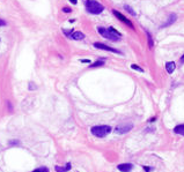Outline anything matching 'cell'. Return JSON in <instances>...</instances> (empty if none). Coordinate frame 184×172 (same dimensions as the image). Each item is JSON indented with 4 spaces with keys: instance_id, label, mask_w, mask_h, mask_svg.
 <instances>
[{
    "instance_id": "obj_1",
    "label": "cell",
    "mask_w": 184,
    "mask_h": 172,
    "mask_svg": "<svg viewBox=\"0 0 184 172\" xmlns=\"http://www.w3.org/2000/svg\"><path fill=\"white\" fill-rule=\"evenodd\" d=\"M97 31L104 38L112 41V42H117V41L121 39V34H119L118 31L115 30L112 27H110V28H103V27H98Z\"/></svg>"
},
{
    "instance_id": "obj_2",
    "label": "cell",
    "mask_w": 184,
    "mask_h": 172,
    "mask_svg": "<svg viewBox=\"0 0 184 172\" xmlns=\"http://www.w3.org/2000/svg\"><path fill=\"white\" fill-rule=\"evenodd\" d=\"M86 9L91 14H100L103 12L104 6L102 4L97 3L95 0H87L86 1Z\"/></svg>"
},
{
    "instance_id": "obj_3",
    "label": "cell",
    "mask_w": 184,
    "mask_h": 172,
    "mask_svg": "<svg viewBox=\"0 0 184 172\" xmlns=\"http://www.w3.org/2000/svg\"><path fill=\"white\" fill-rule=\"evenodd\" d=\"M91 134L96 137H104L111 132V127L107 125H101V126H94L90 129Z\"/></svg>"
},
{
    "instance_id": "obj_4",
    "label": "cell",
    "mask_w": 184,
    "mask_h": 172,
    "mask_svg": "<svg viewBox=\"0 0 184 172\" xmlns=\"http://www.w3.org/2000/svg\"><path fill=\"white\" fill-rule=\"evenodd\" d=\"M133 128L132 124H126V125H119L116 127V133L117 134H124V133L130 132Z\"/></svg>"
},
{
    "instance_id": "obj_5",
    "label": "cell",
    "mask_w": 184,
    "mask_h": 172,
    "mask_svg": "<svg viewBox=\"0 0 184 172\" xmlns=\"http://www.w3.org/2000/svg\"><path fill=\"white\" fill-rule=\"evenodd\" d=\"M94 46H95L96 49L104 50V51H110V52H114V53H121V51H118V50H116V49H112V47L108 46V45H105V44H102V43H94Z\"/></svg>"
},
{
    "instance_id": "obj_6",
    "label": "cell",
    "mask_w": 184,
    "mask_h": 172,
    "mask_svg": "<svg viewBox=\"0 0 184 172\" xmlns=\"http://www.w3.org/2000/svg\"><path fill=\"white\" fill-rule=\"evenodd\" d=\"M112 13H114V15H115V16L117 17V19H119V20H121L122 22H124V23H125V24H127L128 27H131V28H133V24L131 23V21H130V20H127V19H126V17L124 16V15L122 14V13L117 12V11H114V12H112Z\"/></svg>"
},
{
    "instance_id": "obj_7",
    "label": "cell",
    "mask_w": 184,
    "mask_h": 172,
    "mask_svg": "<svg viewBox=\"0 0 184 172\" xmlns=\"http://www.w3.org/2000/svg\"><path fill=\"white\" fill-rule=\"evenodd\" d=\"M117 167H118V170L122 172H130L131 170L133 169V165L130 164V163H125V164H119Z\"/></svg>"
},
{
    "instance_id": "obj_8",
    "label": "cell",
    "mask_w": 184,
    "mask_h": 172,
    "mask_svg": "<svg viewBox=\"0 0 184 172\" xmlns=\"http://www.w3.org/2000/svg\"><path fill=\"white\" fill-rule=\"evenodd\" d=\"M71 38H73L74 41H81L85 38V35L82 33H80V31H75V33H73L71 35Z\"/></svg>"
},
{
    "instance_id": "obj_9",
    "label": "cell",
    "mask_w": 184,
    "mask_h": 172,
    "mask_svg": "<svg viewBox=\"0 0 184 172\" xmlns=\"http://www.w3.org/2000/svg\"><path fill=\"white\" fill-rule=\"evenodd\" d=\"M174 132L176 134H179V135H183L184 136V125H178L174 128Z\"/></svg>"
},
{
    "instance_id": "obj_10",
    "label": "cell",
    "mask_w": 184,
    "mask_h": 172,
    "mask_svg": "<svg viewBox=\"0 0 184 172\" xmlns=\"http://www.w3.org/2000/svg\"><path fill=\"white\" fill-rule=\"evenodd\" d=\"M175 66H176V65H175L172 61H170V63H167V65H165V68H167V72L169 73V74H171V73L174 72Z\"/></svg>"
},
{
    "instance_id": "obj_11",
    "label": "cell",
    "mask_w": 184,
    "mask_h": 172,
    "mask_svg": "<svg viewBox=\"0 0 184 172\" xmlns=\"http://www.w3.org/2000/svg\"><path fill=\"white\" fill-rule=\"evenodd\" d=\"M70 169H71V164H70V163H67V164H66V167L56 166V171L57 172H67Z\"/></svg>"
},
{
    "instance_id": "obj_12",
    "label": "cell",
    "mask_w": 184,
    "mask_h": 172,
    "mask_svg": "<svg viewBox=\"0 0 184 172\" xmlns=\"http://www.w3.org/2000/svg\"><path fill=\"white\" fill-rule=\"evenodd\" d=\"M176 19H177V16L175 14H170V17H169V21H167L164 24H163L162 27H165V26H170V24L172 23V22H175L176 21Z\"/></svg>"
},
{
    "instance_id": "obj_13",
    "label": "cell",
    "mask_w": 184,
    "mask_h": 172,
    "mask_svg": "<svg viewBox=\"0 0 184 172\" xmlns=\"http://www.w3.org/2000/svg\"><path fill=\"white\" fill-rule=\"evenodd\" d=\"M33 172H49V169L48 167H38V169H36V170H34Z\"/></svg>"
},
{
    "instance_id": "obj_14",
    "label": "cell",
    "mask_w": 184,
    "mask_h": 172,
    "mask_svg": "<svg viewBox=\"0 0 184 172\" xmlns=\"http://www.w3.org/2000/svg\"><path fill=\"white\" fill-rule=\"evenodd\" d=\"M131 67H132V69H135V70H138V72H144V69H142L141 67H139V66H137V65H131Z\"/></svg>"
},
{
    "instance_id": "obj_15",
    "label": "cell",
    "mask_w": 184,
    "mask_h": 172,
    "mask_svg": "<svg viewBox=\"0 0 184 172\" xmlns=\"http://www.w3.org/2000/svg\"><path fill=\"white\" fill-rule=\"evenodd\" d=\"M125 9H126V11H127V12H128V13H130V14H131V15H133V16H134V15H135V13H134V12H133V11H132V8H131V7H130V6H127V5H125Z\"/></svg>"
},
{
    "instance_id": "obj_16",
    "label": "cell",
    "mask_w": 184,
    "mask_h": 172,
    "mask_svg": "<svg viewBox=\"0 0 184 172\" xmlns=\"http://www.w3.org/2000/svg\"><path fill=\"white\" fill-rule=\"evenodd\" d=\"M103 65V61H96L94 65H91V67H97V66H102Z\"/></svg>"
},
{
    "instance_id": "obj_17",
    "label": "cell",
    "mask_w": 184,
    "mask_h": 172,
    "mask_svg": "<svg viewBox=\"0 0 184 172\" xmlns=\"http://www.w3.org/2000/svg\"><path fill=\"white\" fill-rule=\"evenodd\" d=\"M147 36H148V41H149V46H153V42H152V37H151V35H149L148 33H147Z\"/></svg>"
},
{
    "instance_id": "obj_18",
    "label": "cell",
    "mask_w": 184,
    "mask_h": 172,
    "mask_svg": "<svg viewBox=\"0 0 184 172\" xmlns=\"http://www.w3.org/2000/svg\"><path fill=\"white\" fill-rule=\"evenodd\" d=\"M5 26H6V22L3 19H0V27H5Z\"/></svg>"
},
{
    "instance_id": "obj_19",
    "label": "cell",
    "mask_w": 184,
    "mask_h": 172,
    "mask_svg": "<svg viewBox=\"0 0 184 172\" xmlns=\"http://www.w3.org/2000/svg\"><path fill=\"white\" fill-rule=\"evenodd\" d=\"M63 11H64L65 13H70V12H71V8H68V7H64V9H63Z\"/></svg>"
},
{
    "instance_id": "obj_20",
    "label": "cell",
    "mask_w": 184,
    "mask_h": 172,
    "mask_svg": "<svg viewBox=\"0 0 184 172\" xmlns=\"http://www.w3.org/2000/svg\"><path fill=\"white\" fill-rule=\"evenodd\" d=\"M81 63H87V64H90V60L89 59H82Z\"/></svg>"
},
{
    "instance_id": "obj_21",
    "label": "cell",
    "mask_w": 184,
    "mask_h": 172,
    "mask_svg": "<svg viewBox=\"0 0 184 172\" xmlns=\"http://www.w3.org/2000/svg\"><path fill=\"white\" fill-rule=\"evenodd\" d=\"M144 169H145V171H146V172H151V169H149V167L144 166Z\"/></svg>"
},
{
    "instance_id": "obj_22",
    "label": "cell",
    "mask_w": 184,
    "mask_h": 172,
    "mask_svg": "<svg viewBox=\"0 0 184 172\" xmlns=\"http://www.w3.org/2000/svg\"><path fill=\"white\" fill-rule=\"evenodd\" d=\"M71 3H72V4H77V0H71Z\"/></svg>"
},
{
    "instance_id": "obj_23",
    "label": "cell",
    "mask_w": 184,
    "mask_h": 172,
    "mask_svg": "<svg viewBox=\"0 0 184 172\" xmlns=\"http://www.w3.org/2000/svg\"><path fill=\"white\" fill-rule=\"evenodd\" d=\"M181 61H182V63H184V56L181 58Z\"/></svg>"
}]
</instances>
